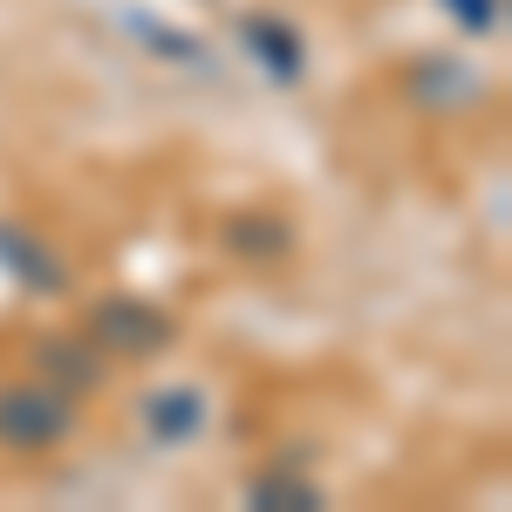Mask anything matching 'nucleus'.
<instances>
[{"label":"nucleus","mask_w":512,"mask_h":512,"mask_svg":"<svg viewBox=\"0 0 512 512\" xmlns=\"http://www.w3.org/2000/svg\"><path fill=\"white\" fill-rule=\"evenodd\" d=\"M239 253H287V226L280 219H233V233H226Z\"/></svg>","instance_id":"6e6552de"},{"label":"nucleus","mask_w":512,"mask_h":512,"mask_svg":"<svg viewBox=\"0 0 512 512\" xmlns=\"http://www.w3.org/2000/svg\"><path fill=\"white\" fill-rule=\"evenodd\" d=\"M89 335H96V349H117V355H158L171 349V315H158L151 301H103L96 315H89Z\"/></svg>","instance_id":"f03ea898"},{"label":"nucleus","mask_w":512,"mask_h":512,"mask_svg":"<svg viewBox=\"0 0 512 512\" xmlns=\"http://www.w3.org/2000/svg\"><path fill=\"white\" fill-rule=\"evenodd\" d=\"M144 424H151L158 444H178V437H192L198 424H205V396L185 390V383H178V390H158L144 403Z\"/></svg>","instance_id":"20e7f679"},{"label":"nucleus","mask_w":512,"mask_h":512,"mask_svg":"<svg viewBox=\"0 0 512 512\" xmlns=\"http://www.w3.org/2000/svg\"><path fill=\"white\" fill-rule=\"evenodd\" d=\"M253 506L308 512V506H321V485H308V478H294V472H260L253 478Z\"/></svg>","instance_id":"0eeeda50"},{"label":"nucleus","mask_w":512,"mask_h":512,"mask_svg":"<svg viewBox=\"0 0 512 512\" xmlns=\"http://www.w3.org/2000/svg\"><path fill=\"white\" fill-rule=\"evenodd\" d=\"M41 376L76 396V390H89V383L103 376V349H96V342H62V335H55V342H41Z\"/></svg>","instance_id":"7ed1b4c3"},{"label":"nucleus","mask_w":512,"mask_h":512,"mask_svg":"<svg viewBox=\"0 0 512 512\" xmlns=\"http://www.w3.org/2000/svg\"><path fill=\"white\" fill-rule=\"evenodd\" d=\"M246 48H253V55H260V62H267V69H274L280 82H294V76H301V41L287 35L274 14H267V21H260V14H246Z\"/></svg>","instance_id":"423d86ee"},{"label":"nucleus","mask_w":512,"mask_h":512,"mask_svg":"<svg viewBox=\"0 0 512 512\" xmlns=\"http://www.w3.org/2000/svg\"><path fill=\"white\" fill-rule=\"evenodd\" d=\"M451 14H458V28H472V35H492L499 28V7L506 0H444Z\"/></svg>","instance_id":"1a4fd4ad"},{"label":"nucleus","mask_w":512,"mask_h":512,"mask_svg":"<svg viewBox=\"0 0 512 512\" xmlns=\"http://www.w3.org/2000/svg\"><path fill=\"white\" fill-rule=\"evenodd\" d=\"M69 431H76V396L62 383H14V390H0V444L48 451Z\"/></svg>","instance_id":"f257e3e1"},{"label":"nucleus","mask_w":512,"mask_h":512,"mask_svg":"<svg viewBox=\"0 0 512 512\" xmlns=\"http://www.w3.org/2000/svg\"><path fill=\"white\" fill-rule=\"evenodd\" d=\"M0 267H14L35 294H55V287H62V267H55V260H48L21 226H0Z\"/></svg>","instance_id":"39448f33"}]
</instances>
